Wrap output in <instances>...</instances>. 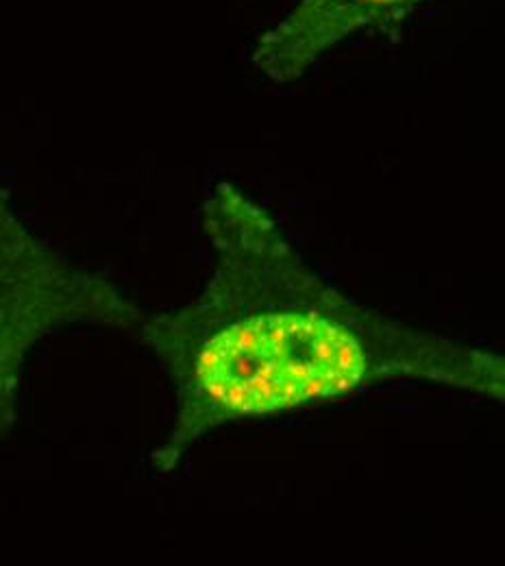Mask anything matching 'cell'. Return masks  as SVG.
Masks as SVG:
<instances>
[{
	"label": "cell",
	"mask_w": 505,
	"mask_h": 566,
	"mask_svg": "<svg viewBox=\"0 0 505 566\" xmlns=\"http://www.w3.org/2000/svg\"><path fill=\"white\" fill-rule=\"evenodd\" d=\"M81 321L134 327L143 314L103 277L42 247L0 199V433L15 421L27 354Z\"/></svg>",
	"instance_id": "6da1fadb"
},
{
	"label": "cell",
	"mask_w": 505,
	"mask_h": 566,
	"mask_svg": "<svg viewBox=\"0 0 505 566\" xmlns=\"http://www.w3.org/2000/svg\"><path fill=\"white\" fill-rule=\"evenodd\" d=\"M394 2L401 0H303L284 24L260 42L255 62L277 81L294 78L361 22V9Z\"/></svg>",
	"instance_id": "7a4b0ae2"
}]
</instances>
